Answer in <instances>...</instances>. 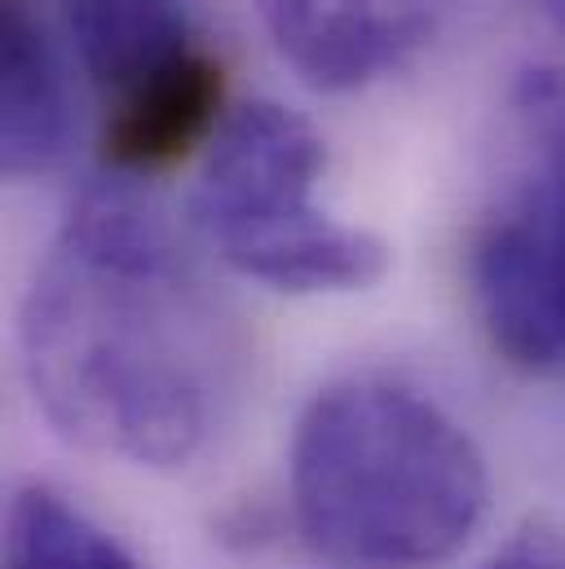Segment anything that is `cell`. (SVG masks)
Instances as JSON below:
<instances>
[{"label":"cell","mask_w":565,"mask_h":569,"mask_svg":"<svg viewBox=\"0 0 565 569\" xmlns=\"http://www.w3.org/2000/svg\"><path fill=\"white\" fill-rule=\"evenodd\" d=\"M22 380L80 450L186 468L235 380V336L168 212L129 177L85 190L18 313Z\"/></svg>","instance_id":"1"},{"label":"cell","mask_w":565,"mask_h":569,"mask_svg":"<svg viewBox=\"0 0 565 569\" xmlns=\"http://www.w3.org/2000/svg\"><path fill=\"white\" fill-rule=\"evenodd\" d=\"M291 526L336 569H433L464 552L490 503L468 428L394 380L323 389L291 432Z\"/></svg>","instance_id":"2"},{"label":"cell","mask_w":565,"mask_h":569,"mask_svg":"<svg viewBox=\"0 0 565 569\" xmlns=\"http://www.w3.org/2000/svg\"><path fill=\"white\" fill-rule=\"evenodd\" d=\"M327 168L318 129L279 102L239 107L204 150L190 217L204 243L244 279L287 296L376 287L394 252L380 234L314 203Z\"/></svg>","instance_id":"3"},{"label":"cell","mask_w":565,"mask_h":569,"mask_svg":"<svg viewBox=\"0 0 565 569\" xmlns=\"http://www.w3.org/2000/svg\"><path fill=\"white\" fill-rule=\"evenodd\" d=\"M473 309L495 353L535 376H565V181L504 203L468 257Z\"/></svg>","instance_id":"4"},{"label":"cell","mask_w":565,"mask_h":569,"mask_svg":"<svg viewBox=\"0 0 565 569\" xmlns=\"http://www.w3.org/2000/svg\"><path fill=\"white\" fill-rule=\"evenodd\" d=\"M252 9L309 89L354 93L420 53L442 0H252Z\"/></svg>","instance_id":"5"},{"label":"cell","mask_w":565,"mask_h":569,"mask_svg":"<svg viewBox=\"0 0 565 569\" xmlns=\"http://www.w3.org/2000/svg\"><path fill=\"white\" fill-rule=\"evenodd\" d=\"M226 102V71L208 49H195L186 62L146 80L107 107L102 159L116 177H150L181 163L195 146L217 138Z\"/></svg>","instance_id":"6"},{"label":"cell","mask_w":565,"mask_h":569,"mask_svg":"<svg viewBox=\"0 0 565 569\" xmlns=\"http://www.w3.org/2000/svg\"><path fill=\"white\" fill-rule=\"evenodd\" d=\"M71 142L62 58L36 0H0V168L9 181L49 172Z\"/></svg>","instance_id":"7"},{"label":"cell","mask_w":565,"mask_h":569,"mask_svg":"<svg viewBox=\"0 0 565 569\" xmlns=\"http://www.w3.org/2000/svg\"><path fill=\"white\" fill-rule=\"evenodd\" d=\"M58 13L102 107L199 49L181 0H58Z\"/></svg>","instance_id":"8"},{"label":"cell","mask_w":565,"mask_h":569,"mask_svg":"<svg viewBox=\"0 0 565 569\" xmlns=\"http://www.w3.org/2000/svg\"><path fill=\"white\" fill-rule=\"evenodd\" d=\"M4 569H141V561L58 490L22 486L4 517Z\"/></svg>","instance_id":"9"},{"label":"cell","mask_w":565,"mask_h":569,"mask_svg":"<svg viewBox=\"0 0 565 569\" xmlns=\"http://www.w3.org/2000/svg\"><path fill=\"white\" fill-rule=\"evenodd\" d=\"M482 569H565V530L531 521Z\"/></svg>","instance_id":"10"},{"label":"cell","mask_w":565,"mask_h":569,"mask_svg":"<svg viewBox=\"0 0 565 569\" xmlns=\"http://www.w3.org/2000/svg\"><path fill=\"white\" fill-rule=\"evenodd\" d=\"M557 177L565 181V111H562V133H557Z\"/></svg>","instance_id":"11"},{"label":"cell","mask_w":565,"mask_h":569,"mask_svg":"<svg viewBox=\"0 0 565 569\" xmlns=\"http://www.w3.org/2000/svg\"><path fill=\"white\" fill-rule=\"evenodd\" d=\"M548 9H553V18L565 27V0H548Z\"/></svg>","instance_id":"12"}]
</instances>
